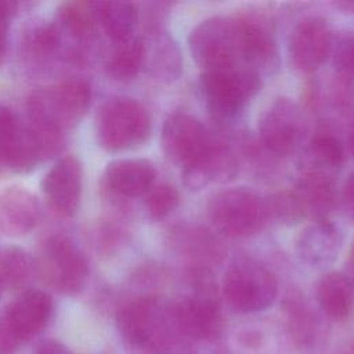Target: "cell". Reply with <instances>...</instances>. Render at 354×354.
<instances>
[{
	"instance_id": "cell-35",
	"label": "cell",
	"mask_w": 354,
	"mask_h": 354,
	"mask_svg": "<svg viewBox=\"0 0 354 354\" xmlns=\"http://www.w3.org/2000/svg\"><path fill=\"white\" fill-rule=\"evenodd\" d=\"M24 342L11 330L4 318H0V354H14Z\"/></svg>"
},
{
	"instance_id": "cell-28",
	"label": "cell",
	"mask_w": 354,
	"mask_h": 354,
	"mask_svg": "<svg viewBox=\"0 0 354 354\" xmlns=\"http://www.w3.org/2000/svg\"><path fill=\"white\" fill-rule=\"evenodd\" d=\"M58 24L77 39H90L95 35L98 19V3L66 1L57 8Z\"/></svg>"
},
{
	"instance_id": "cell-2",
	"label": "cell",
	"mask_w": 354,
	"mask_h": 354,
	"mask_svg": "<svg viewBox=\"0 0 354 354\" xmlns=\"http://www.w3.org/2000/svg\"><path fill=\"white\" fill-rule=\"evenodd\" d=\"M187 282L188 293L174 301L181 335L194 344L216 343L224 332V317L213 274L189 267Z\"/></svg>"
},
{
	"instance_id": "cell-29",
	"label": "cell",
	"mask_w": 354,
	"mask_h": 354,
	"mask_svg": "<svg viewBox=\"0 0 354 354\" xmlns=\"http://www.w3.org/2000/svg\"><path fill=\"white\" fill-rule=\"evenodd\" d=\"M33 261L26 250L7 246L0 250V289H15L26 282Z\"/></svg>"
},
{
	"instance_id": "cell-31",
	"label": "cell",
	"mask_w": 354,
	"mask_h": 354,
	"mask_svg": "<svg viewBox=\"0 0 354 354\" xmlns=\"http://www.w3.org/2000/svg\"><path fill=\"white\" fill-rule=\"evenodd\" d=\"M153 68L158 77L166 80H173L178 77L181 72V57L178 47L167 35H162L156 40Z\"/></svg>"
},
{
	"instance_id": "cell-14",
	"label": "cell",
	"mask_w": 354,
	"mask_h": 354,
	"mask_svg": "<svg viewBox=\"0 0 354 354\" xmlns=\"http://www.w3.org/2000/svg\"><path fill=\"white\" fill-rule=\"evenodd\" d=\"M83 170L73 155L59 158L41 180V191L50 209L62 217H72L79 209Z\"/></svg>"
},
{
	"instance_id": "cell-34",
	"label": "cell",
	"mask_w": 354,
	"mask_h": 354,
	"mask_svg": "<svg viewBox=\"0 0 354 354\" xmlns=\"http://www.w3.org/2000/svg\"><path fill=\"white\" fill-rule=\"evenodd\" d=\"M61 43V35L57 25L51 22H43L39 25L32 35L30 44L35 54L39 57L51 55Z\"/></svg>"
},
{
	"instance_id": "cell-25",
	"label": "cell",
	"mask_w": 354,
	"mask_h": 354,
	"mask_svg": "<svg viewBox=\"0 0 354 354\" xmlns=\"http://www.w3.org/2000/svg\"><path fill=\"white\" fill-rule=\"evenodd\" d=\"M98 19L108 37L113 43H120L134 36L138 11L130 1L98 3Z\"/></svg>"
},
{
	"instance_id": "cell-5",
	"label": "cell",
	"mask_w": 354,
	"mask_h": 354,
	"mask_svg": "<svg viewBox=\"0 0 354 354\" xmlns=\"http://www.w3.org/2000/svg\"><path fill=\"white\" fill-rule=\"evenodd\" d=\"M151 116L147 108L127 97L111 98L102 104L95 118V137L109 152L133 149L147 141Z\"/></svg>"
},
{
	"instance_id": "cell-17",
	"label": "cell",
	"mask_w": 354,
	"mask_h": 354,
	"mask_svg": "<svg viewBox=\"0 0 354 354\" xmlns=\"http://www.w3.org/2000/svg\"><path fill=\"white\" fill-rule=\"evenodd\" d=\"M170 243L174 252L192 268L210 270L218 264L225 248L218 236L199 224H180L170 232Z\"/></svg>"
},
{
	"instance_id": "cell-20",
	"label": "cell",
	"mask_w": 354,
	"mask_h": 354,
	"mask_svg": "<svg viewBox=\"0 0 354 354\" xmlns=\"http://www.w3.org/2000/svg\"><path fill=\"white\" fill-rule=\"evenodd\" d=\"M156 181L155 165L142 158H124L108 163L104 171L106 188L122 198L145 195Z\"/></svg>"
},
{
	"instance_id": "cell-8",
	"label": "cell",
	"mask_w": 354,
	"mask_h": 354,
	"mask_svg": "<svg viewBox=\"0 0 354 354\" xmlns=\"http://www.w3.org/2000/svg\"><path fill=\"white\" fill-rule=\"evenodd\" d=\"M261 88V76L248 68L205 71L201 90L209 112L220 119H231L239 113Z\"/></svg>"
},
{
	"instance_id": "cell-24",
	"label": "cell",
	"mask_w": 354,
	"mask_h": 354,
	"mask_svg": "<svg viewBox=\"0 0 354 354\" xmlns=\"http://www.w3.org/2000/svg\"><path fill=\"white\" fill-rule=\"evenodd\" d=\"M286 332L300 350H311L321 339V325L311 308L299 297H288L283 303Z\"/></svg>"
},
{
	"instance_id": "cell-45",
	"label": "cell",
	"mask_w": 354,
	"mask_h": 354,
	"mask_svg": "<svg viewBox=\"0 0 354 354\" xmlns=\"http://www.w3.org/2000/svg\"><path fill=\"white\" fill-rule=\"evenodd\" d=\"M0 292H1V289H0Z\"/></svg>"
},
{
	"instance_id": "cell-43",
	"label": "cell",
	"mask_w": 354,
	"mask_h": 354,
	"mask_svg": "<svg viewBox=\"0 0 354 354\" xmlns=\"http://www.w3.org/2000/svg\"><path fill=\"white\" fill-rule=\"evenodd\" d=\"M348 354H354V350H350V353Z\"/></svg>"
},
{
	"instance_id": "cell-16",
	"label": "cell",
	"mask_w": 354,
	"mask_h": 354,
	"mask_svg": "<svg viewBox=\"0 0 354 354\" xmlns=\"http://www.w3.org/2000/svg\"><path fill=\"white\" fill-rule=\"evenodd\" d=\"M54 313V303L48 293L40 289H25L6 307L4 321L22 340L39 335L46 329Z\"/></svg>"
},
{
	"instance_id": "cell-1",
	"label": "cell",
	"mask_w": 354,
	"mask_h": 354,
	"mask_svg": "<svg viewBox=\"0 0 354 354\" xmlns=\"http://www.w3.org/2000/svg\"><path fill=\"white\" fill-rule=\"evenodd\" d=\"M116 328L133 354H158L184 339L176 303L158 295H141L126 301L116 313Z\"/></svg>"
},
{
	"instance_id": "cell-6",
	"label": "cell",
	"mask_w": 354,
	"mask_h": 354,
	"mask_svg": "<svg viewBox=\"0 0 354 354\" xmlns=\"http://www.w3.org/2000/svg\"><path fill=\"white\" fill-rule=\"evenodd\" d=\"M221 295L238 314L267 310L277 299L278 281L274 272L254 260H236L224 274Z\"/></svg>"
},
{
	"instance_id": "cell-37",
	"label": "cell",
	"mask_w": 354,
	"mask_h": 354,
	"mask_svg": "<svg viewBox=\"0 0 354 354\" xmlns=\"http://www.w3.org/2000/svg\"><path fill=\"white\" fill-rule=\"evenodd\" d=\"M343 203L347 213L354 218V170L348 174L343 185Z\"/></svg>"
},
{
	"instance_id": "cell-19",
	"label": "cell",
	"mask_w": 354,
	"mask_h": 354,
	"mask_svg": "<svg viewBox=\"0 0 354 354\" xmlns=\"http://www.w3.org/2000/svg\"><path fill=\"white\" fill-rule=\"evenodd\" d=\"M238 171V160L232 149L212 140L209 147L192 163L183 167V178L187 187L201 189L213 183H227Z\"/></svg>"
},
{
	"instance_id": "cell-15",
	"label": "cell",
	"mask_w": 354,
	"mask_h": 354,
	"mask_svg": "<svg viewBox=\"0 0 354 354\" xmlns=\"http://www.w3.org/2000/svg\"><path fill=\"white\" fill-rule=\"evenodd\" d=\"M332 46L333 36L328 22L318 17L306 18L290 35V59L301 73H313L326 61Z\"/></svg>"
},
{
	"instance_id": "cell-3",
	"label": "cell",
	"mask_w": 354,
	"mask_h": 354,
	"mask_svg": "<svg viewBox=\"0 0 354 354\" xmlns=\"http://www.w3.org/2000/svg\"><path fill=\"white\" fill-rule=\"evenodd\" d=\"M64 133L30 122L22 123L8 106L0 105V163L12 171H29L57 155Z\"/></svg>"
},
{
	"instance_id": "cell-13",
	"label": "cell",
	"mask_w": 354,
	"mask_h": 354,
	"mask_svg": "<svg viewBox=\"0 0 354 354\" xmlns=\"http://www.w3.org/2000/svg\"><path fill=\"white\" fill-rule=\"evenodd\" d=\"M160 141L165 155L173 163L185 167L203 153L212 138L198 119L174 112L163 123Z\"/></svg>"
},
{
	"instance_id": "cell-18",
	"label": "cell",
	"mask_w": 354,
	"mask_h": 354,
	"mask_svg": "<svg viewBox=\"0 0 354 354\" xmlns=\"http://www.w3.org/2000/svg\"><path fill=\"white\" fill-rule=\"evenodd\" d=\"M40 205L37 198L22 185L0 189V232L8 238L28 235L37 225Z\"/></svg>"
},
{
	"instance_id": "cell-32",
	"label": "cell",
	"mask_w": 354,
	"mask_h": 354,
	"mask_svg": "<svg viewBox=\"0 0 354 354\" xmlns=\"http://www.w3.org/2000/svg\"><path fill=\"white\" fill-rule=\"evenodd\" d=\"M178 191L167 183L155 184L145 194V209L152 218L160 220L169 216L178 206Z\"/></svg>"
},
{
	"instance_id": "cell-40",
	"label": "cell",
	"mask_w": 354,
	"mask_h": 354,
	"mask_svg": "<svg viewBox=\"0 0 354 354\" xmlns=\"http://www.w3.org/2000/svg\"><path fill=\"white\" fill-rule=\"evenodd\" d=\"M8 24L6 21L0 19V62L6 54V48H7V29H8Z\"/></svg>"
},
{
	"instance_id": "cell-30",
	"label": "cell",
	"mask_w": 354,
	"mask_h": 354,
	"mask_svg": "<svg viewBox=\"0 0 354 354\" xmlns=\"http://www.w3.org/2000/svg\"><path fill=\"white\" fill-rule=\"evenodd\" d=\"M267 218L283 225H295L307 217L304 206L293 189L278 191L264 201Z\"/></svg>"
},
{
	"instance_id": "cell-44",
	"label": "cell",
	"mask_w": 354,
	"mask_h": 354,
	"mask_svg": "<svg viewBox=\"0 0 354 354\" xmlns=\"http://www.w3.org/2000/svg\"><path fill=\"white\" fill-rule=\"evenodd\" d=\"M351 350H354V346H353V347H351Z\"/></svg>"
},
{
	"instance_id": "cell-41",
	"label": "cell",
	"mask_w": 354,
	"mask_h": 354,
	"mask_svg": "<svg viewBox=\"0 0 354 354\" xmlns=\"http://www.w3.org/2000/svg\"><path fill=\"white\" fill-rule=\"evenodd\" d=\"M348 142H350V148H351V152L354 153V120H353V124H351V127H350Z\"/></svg>"
},
{
	"instance_id": "cell-33",
	"label": "cell",
	"mask_w": 354,
	"mask_h": 354,
	"mask_svg": "<svg viewBox=\"0 0 354 354\" xmlns=\"http://www.w3.org/2000/svg\"><path fill=\"white\" fill-rule=\"evenodd\" d=\"M333 66L337 77L354 84V33H344L339 36L332 46Z\"/></svg>"
},
{
	"instance_id": "cell-12",
	"label": "cell",
	"mask_w": 354,
	"mask_h": 354,
	"mask_svg": "<svg viewBox=\"0 0 354 354\" xmlns=\"http://www.w3.org/2000/svg\"><path fill=\"white\" fill-rule=\"evenodd\" d=\"M263 145L275 155L297 149L304 136V118L300 106L289 98H277L259 122Z\"/></svg>"
},
{
	"instance_id": "cell-9",
	"label": "cell",
	"mask_w": 354,
	"mask_h": 354,
	"mask_svg": "<svg viewBox=\"0 0 354 354\" xmlns=\"http://www.w3.org/2000/svg\"><path fill=\"white\" fill-rule=\"evenodd\" d=\"M207 216L216 230L231 238L249 236L267 220L264 201L245 187L217 192L207 205Z\"/></svg>"
},
{
	"instance_id": "cell-4",
	"label": "cell",
	"mask_w": 354,
	"mask_h": 354,
	"mask_svg": "<svg viewBox=\"0 0 354 354\" xmlns=\"http://www.w3.org/2000/svg\"><path fill=\"white\" fill-rule=\"evenodd\" d=\"M90 101L91 88L86 80H62L32 91L26 102L28 118L30 123L64 133L86 115Z\"/></svg>"
},
{
	"instance_id": "cell-10",
	"label": "cell",
	"mask_w": 354,
	"mask_h": 354,
	"mask_svg": "<svg viewBox=\"0 0 354 354\" xmlns=\"http://www.w3.org/2000/svg\"><path fill=\"white\" fill-rule=\"evenodd\" d=\"M37 254V274L50 288L68 296L83 290L88 278V264L68 238L48 236L43 241Z\"/></svg>"
},
{
	"instance_id": "cell-11",
	"label": "cell",
	"mask_w": 354,
	"mask_h": 354,
	"mask_svg": "<svg viewBox=\"0 0 354 354\" xmlns=\"http://www.w3.org/2000/svg\"><path fill=\"white\" fill-rule=\"evenodd\" d=\"M235 19L242 66L260 76L274 73L279 66V50L270 22L253 12L239 14Z\"/></svg>"
},
{
	"instance_id": "cell-21",
	"label": "cell",
	"mask_w": 354,
	"mask_h": 354,
	"mask_svg": "<svg viewBox=\"0 0 354 354\" xmlns=\"http://www.w3.org/2000/svg\"><path fill=\"white\" fill-rule=\"evenodd\" d=\"M342 245V232L329 218L314 220L299 235L296 250L308 266L324 268L337 259Z\"/></svg>"
},
{
	"instance_id": "cell-7",
	"label": "cell",
	"mask_w": 354,
	"mask_h": 354,
	"mask_svg": "<svg viewBox=\"0 0 354 354\" xmlns=\"http://www.w3.org/2000/svg\"><path fill=\"white\" fill-rule=\"evenodd\" d=\"M188 47L205 71L242 66L235 17H212L199 22L188 36Z\"/></svg>"
},
{
	"instance_id": "cell-38",
	"label": "cell",
	"mask_w": 354,
	"mask_h": 354,
	"mask_svg": "<svg viewBox=\"0 0 354 354\" xmlns=\"http://www.w3.org/2000/svg\"><path fill=\"white\" fill-rule=\"evenodd\" d=\"M158 354H198V353L195 351L194 343H191L185 339H180V340L169 344L163 350H160Z\"/></svg>"
},
{
	"instance_id": "cell-27",
	"label": "cell",
	"mask_w": 354,
	"mask_h": 354,
	"mask_svg": "<svg viewBox=\"0 0 354 354\" xmlns=\"http://www.w3.org/2000/svg\"><path fill=\"white\" fill-rule=\"evenodd\" d=\"M344 151L340 141L332 133H318L311 138L304 153V167L333 176L340 169Z\"/></svg>"
},
{
	"instance_id": "cell-23",
	"label": "cell",
	"mask_w": 354,
	"mask_h": 354,
	"mask_svg": "<svg viewBox=\"0 0 354 354\" xmlns=\"http://www.w3.org/2000/svg\"><path fill=\"white\" fill-rule=\"evenodd\" d=\"M315 297L328 318L346 319L354 310V279L346 271L326 272L317 283Z\"/></svg>"
},
{
	"instance_id": "cell-39",
	"label": "cell",
	"mask_w": 354,
	"mask_h": 354,
	"mask_svg": "<svg viewBox=\"0 0 354 354\" xmlns=\"http://www.w3.org/2000/svg\"><path fill=\"white\" fill-rule=\"evenodd\" d=\"M17 3L15 1H6V0H0V19L10 22V19L12 18V15L17 11Z\"/></svg>"
},
{
	"instance_id": "cell-26",
	"label": "cell",
	"mask_w": 354,
	"mask_h": 354,
	"mask_svg": "<svg viewBox=\"0 0 354 354\" xmlns=\"http://www.w3.org/2000/svg\"><path fill=\"white\" fill-rule=\"evenodd\" d=\"M145 64V40L133 36L124 41L115 43L106 59L108 73L118 80L133 79Z\"/></svg>"
},
{
	"instance_id": "cell-36",
	"label": "cell",
	"mask_w": 354,
	"mask_h": 354,
	"mask_svg": "<svg viewBox=\"0 0 354 354\" xmlns=\"http://www.w3.org/2000/svg\"><path fill=\"white\" fill-rule=\"evenodd\" d=\"M33 354H73V351L64 343L54 339H48L39 343Z\"/></svg>"
},
{
	"instance_id": "cell-22",
	"label": "cell",
	"mask_w": 354,
	"mask_h": 354,
	"mask_svg": "<svg viewBox=\"0 0 354 354\" xmlns=\"http://www.w3.org/2000/svg\"><path fill=\"white\" fill-rule=\"evenodd\" d=\"M293 191L313 220H326L337 202L335 178L322 171L303 169Z\"/></svg>"
},
{
	"instance_id": "cell-42",
	"label": "cell",
	"mask_w": 354,
	"mask_h": 354,
	"mask_svg": "<svg viewBox=\"0 0 354 354\" xmlns=\"http://www.w3.org/2000/svg\"><path fill=\"white\" fill-rule=\"evenodd\" d=\"M213 354H221V351H214Z\"/></svg>"
}]
</instances>
